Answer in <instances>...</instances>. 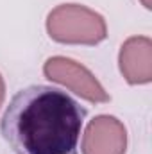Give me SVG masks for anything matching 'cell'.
<instances>
[{
	"label": "cell",
	"mask_w": 152,
	"mask_h": 154,
	"mask_svg": "<svg viewBox=\"0 0 152 154\" xmlns=\"http://www.w3.org/2000/svg\"><path fill=\"white\" fill-rule=\"evenodd\" d=\"M43 74L52 82H59L66 86L68 90H72L75 95H79L81 99L88 102L102 104V102L111 100L109 93L97 81V77L86 66H82L81 63H77L70 57L54 56L47 59V63L43 65Z\"/></svg>",
	"instance_id": "cell-3"
},
{
	"label": "cell",
	"mask_w": 152,
	"mask_h": 154,
	"mask_svg": "<svg viewBox=\"0 0 152 154\" xmlns=\"http://www.w3.org/2000/svg\"><path fill=\"white\" fill-rule=\"evenodd\" d=\"M4 99H5V82H4L2 74H0V106L4 104Z\"/></svg>",
	"instance_id": "cell-6"
},
{
	"label": "cell",
	"mask_w": 152,
	"mask_h": 154,
	"mask_svg": "<svg viewBox=\"0 0 152 154\" xmlns=\"http://www.w3.org/2000/svg\"><path fill=\"white\" fill-rule=\"evenodd\" d=\"M86 111L59 88L32 84L5 108L0 133L16 154H72Z\"/></svg>",
	"instance_id": "cell-1"
},
{
	"label": "cell",
	"mask_w": 152,
	"mask_h": 154,
	"mask_svg": "<svg viewBox=\"0 0 152 154\" xmlns=\"http://www.w3.org/2000/svg\"><path fill=\"white\" fill-rule=\"evenodd\" d=\"M141 2H143V5H145L147 9H150V7H152V5H150V0H141Z\"/></svg>",
	"instance_id": "cell-7"
},
{
	"label": "cell",
	"mask_w": 152,
	"mask_h": 154,
	"mask_svg": "<svg viewBox=\"0 0 152 154\" xmlns=\"http://www.w3.org/2000/svg\"><path fill=\"white\" fill-rule=\"evenodd\" d=\"M48 36L65 45H97L108 36L102 14L81 4H61L47 16Z\"/></svg>",
	"instance_id": "cell-2"
},
{
	"label": "cell",
	"mask_w": 152,
	"mask_h": 154,
	"mask_svg": "<svg viewBox=\"0 0 152 154\" xmlns=\"http://www.w3.org/2000/svg\"><path fill=\"white\" fill-rule=\"evenodd\" d=\"M118 65L129 84H149L152 81V41L147 36H132L125 39Z\"/></svg>",
	"instance_id": "cell-5"
},
{
	"label": "cell",
	"mask_w": 152,
	"mask_h": 154,
	"mask_svg": "<svg viewBox=\"0 0 152 154\" xmlns=\"http://www.w3.org/2000/svg\"><path fill=\"white\" fill-rule=\"evenodd\" d=\"M127 129L111 115L95 116L82 136V154H125Z\"/></svg>",
	"instance_id": "cell-4"
}]
</instances>
